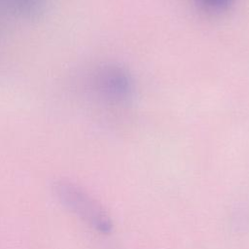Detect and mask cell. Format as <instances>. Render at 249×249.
I'll return each instance as SVG.
<instances>
[{
  "label": "cell",
  "mask_w": 249,
  "mask_h": 249,
  "mask_svg": "<svg viewBox=\"0 0 249 249\" xmlns=\"http://www.w3.org/2000/svg\"><path fill=\"white\" fill-rule=\"evenodd\" d=\"M54 189L60 201L68 209L91 226L101 231H106L109 227L106 217L98 205L83 190L66 181L55 183Z\"/></svg>",
  "instance_id": "6da1fadb"
},
{
  "label": "cell",
  "mask_w": 249,
  "mask_h": 249,
  "mask_svg": "<svg viewBox=\"0 0 249 249\" xmlns=\"http://www.w3.org/2000/svg\"><path fill=\"white\" fill-rule=\"evenodd\" d=\"M198 5L209 12H221L227 9L232 0H196Z\"/></svg>",
  "instance_id": "7a4b0ae2"
},
{
  "label": "cell",
  "mask_w": 249,
  "mask_h": 249,
  "mask_svg": "<svg viewBox=\"0 0 249 249\" xmlns=\"http://www.w3.org/2000/svg\"><path fill=\"white\" fill-rule=\"evenodd\" d=\"M18 10L23 12H31L35 10L39 4V0H7Z\"/></svg>",
  "instance_id": "3957f363"
}]
</instances>
